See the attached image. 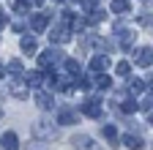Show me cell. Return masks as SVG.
Instances as JSON below:
<instances>
[{
	"label": "cell",
	"mask_w": 153,
	"mask_h": 150,
	"mask_svg": "<svg viewBox=\"0 0 153 150\" xmlns=\"http://www.w3.org/2000/svg\"><path fill=\"white\" fill-rule=\"evenodd\" d=\"M8 93L16 101H25L27 93H30V85L25 82V77H8Z\"/></svg>",
	"instance_id": "obj_1"
},
{
	"label": "cell",
	"mask_w": 153,
	"mask_h": 150,
	"mask_svg": "<svg viewBox=\"0 0 153 150\" xmlns=\"http://www.w3.org/2000/svg\"><path fill=\"white\" fill-rule=\"evenodd\" d=\"M115 35H118V47L120 49H131L134 38H137V33H134L131 27H123V25H115Z\"/></svg>",
	"instance_id": "obj_2"
},
{
	"label": "cell",
	"mask_w": 153,
	"mask_h": 150,
	"mask_svg": "<svg viewBox=\"0 0 153 150\" xmlns=\"http://www.w3.org/2000/svg\"><path fill=\"white\" fill-rule=\"evenodd\" d=\"M63 60V55L57 52V49H47V52H41L38 55V66H41L44 71H49V68H55L57 63Z\"/></svg>",
	"instance_id": "obj_3"
},
{
	"label": "cell",
	"mask_w": 153,
	"mask_h": 150,
	"mask_svg": "<svg viewBox=\"0 0 153 150\" xmlns=\"http://www.w3.org/2000/svg\"><path fill=\"white\" fill-rule=\"evenodd\" d=\"M33 134H36L38 139H55V137H57V126H52L49 120H38V123L33 126Z\"/></svg>",
	"instance_id": "obj_4"
},
{
	"label": "cell",
	"mask_w": 153,
	"mask_h": 150,
	"mask_svg": "<svg viewBox=\"0 0 153 150\" xmlns=\"http://www.w3.org/2000/svg\"><path fill=\"white\" fill-rule=\"evenodd\" d=\"M134 66H140V68L153 66V47H140V49H134Z\"/></svg>",
	"instance_id": "obj_5"
},
{
	"label": "cell",
	"mask_w": 153,
	"mask_h": 150,
	"mask_svg": "<svg viewBox=\"0 0 153 150\" xmlns=\"http://www.w3.org/2000/svg\"><path fill=\"white\" fill-rule=\"evenodd\" d=\"M71 33H74V30H71L68 25H63V22H60L57 27H52V30H49V41H52V44H66V41L71 38Z\"/></svg>",
	"instance_id": "obj_6"
},
{
	"label": "cell",
	"mask_w": 153,
	"mask_h": 150,
	"mask_svg": "<svg viewBox=\"0 0 153 150\" xmlns=\"http://www.w3.org/2000/svg\"><path fill=\"white\" fill-rule=\"evenodd\" d=\"M71 145H74V150H101L99 145H96V139L88 137V134H76Z\"/></svg>",
	"instance_id": "obj_7"
},
{
	"label": "cell",
	"mask_w": 153,
	"mask_h": 150,
	"mask_svg": "<svg viewBox=\"0 0 153 150\" xmlns=\"http://www.w3.org/2000/svg\"><path fill=\"white\" fill-rule=\"evenodd\" d=\"M49 19H52V16L44 14V11L33 14V16H30V27H33V33H44V30L49 27Z\"/></svg>",
	"instance_id": "obj_8"
},
{
	"label": "cell",
	"mask_w": 153,
	"mask_h": 150,
	"mask_svg": "<svg viewBox=\"0 0 153 150\" xmlns=\"http://www.w3.org/2000/svg\"><path fill=\"white\" fill-rule=\"evenodd\" d=\"M82 112H85L88 117H99V115H101V101H99V98H88V101L82 104Z\"/></svg>",
	"instance_id": "obj_9"
},
{
	"label": "cell",
	"mask_w": 153,
	"mask_h": 150,
	"mask_svg": "<svg viewBox=\"0 0 153 150\" xmlns=\"http://www.w3.org/2000/svg\"><path fill=\"white\" fill-rule=\"evenodd\" d=\"M0 147L3 150H19V139H16L14 131H6V134L0 137Z\"/></svg>",
	"instance_id": "obj_10"
},
{
	"label": "cell",
	"mask_w": 153,
	"mask_h": 150,
	"mask_svg": "<svg viewBox=\"0 0 153 150\" xmlns=\"http://www.w3.org/2000/svg\"><path fill=\"white\" fill-rule=\"evenodd\" d=\"M36 104L41 106V109H52V106H55L52 93H47V90H36Z\"/></svg>",
	"instance_id": "obj_11"
},
{
	"label": "cell",
	"mask_w": 153,
	"mask_h": 150,
	"mask_svg": "<svg viewBox=\"0 0 153 150\" xmlns=\"http://www.w3.org/2000/svg\"><path fill=\"white\" fill-rule=\"evenodd\" d=\"M107 66H109V60L104 58V55H93V58H90V71H93V74L107 71Z\"/></svg>",
	"instance_id": "obj_12"
},
{
	"label": "cell",
	"mask_w": 153,
	"mask_h": 150,
	"mask_svg": "<svg viewBox=\"0 0 153 150\" xmlns=\"http://www.w3.org/2000/svg\"><path fill=\"white\" fill-rule=\"evenodd\" d=\"M25 82H27L33 90H38V87L44 85V77H41V71H27V74H25Z\"/></svg>",
	"instance_id": "obj_13"
},
{
	"label": "cell",
	"mask_w": 153,
	"mask_h": 150,
	"mask_svg": "<svg viewBox=\"0 0 153 150\" xmlns=\"http://www.w3.org/2000/svg\"><path fill=\"white\" fill-rule=\"evenodd\" d=\"M19 49H22L25 55H36V38H33V35H22V41H19Z\"/></svg>",
	"instance_id": "obj_14"
},
{
	"label": "cell",
	"mask_w": 153,
	"mask_h": 150,
	"mask_svg": "<svg viewBox=\"0 0 153 150\" xmlns=\"http://www.w3.org/2000/svg\"><path fill=\"white\" fill-rule=\"evenodd\" d=\"M123 145L128 147V150H142L145 145H142V137H137V134H126L123 137Z\"/></svg>",
	"instance_id": "obj_15"
},
{
	"label": "cell",
	"mask_w": 153,
	"mask_h": 150,
	"mask_svg": "<svg viewBox=\"0 0 153 150\" xmlns=\"http://www.w3.org/2000/svg\"><path fill=\"white\" fill-rule=\"evenodd\" d=\"M115 106H118L120 112H123V115H134V112H140V101H120V104H115Z\"/></svg>",
	"instance_id": "obj_16"
},
{
	"label": "cell",
	"mask_w": 153,
	"mask_h": 150,
	"mask_svg": "<svg viewBox=\"0 0 153 150\" xmlns=\"http://www.w3.org/2000/svg\"><path fill=\"white\" fill-rule=\"evenodd\" d=\"M6 71H8V77H25V66L19 63V60H8Z\"/></svg>",
	"instance_id": "obj_17"
},
{
	"label": "cell",
	"mask_w": 153,
	"mask_h": 150,
	"mask_svg": "<svg viewBox=\"0 0 153 150\" xmlns=\"http://www.w3.org/2000/svg\"><path fill=\"white\" fill-rule=\"evenodd\" d=\"M115 14H120V16H126V14H131V6H128V0H112V6H109Z\"/></svg>",
	"instance_id": "obj_18"
},
{
	"label": "cell",
	"mask_w": 153,
	"mask_h": 150,
	"mask_svg": "<svg viewBox=\"0 0 153 150\" xmlns=\"http://www.w3.org/2000/svg\"><path fill=\"white\" fill-rule=\"evenodd\" d=\"M145 90H148V79H134L128 85V93H131V96H142Z\"/></svg>",
	"instance_id": "obj_19"
},
{
	"label": "cell",
	"mask_w": 153,
	"mask_h": 150,
	"mask_svg": "<svg viewBox=\"0 0 153 150\" xmlns=\"http://www.w3.org/2000/svg\"><path fill=\"white\" fill-rule=\"evenodd\" d=\"M74 123H76V115L71 109H63L60 115H57V126H74Z\"/></svg>",
	"instance_id": "obj_20"
},
{
	"label": "cell",
	"mask_w": 153,
	"mask_h": 150,
	"mask_svg": "<svg viewBox=\"0 0 153 150\" xmlns=\"http://www.w3.org/2000/svg\"><path fill=\"white\" fill-rule=\"evenodd\" d=\"M101 137H104V139H109V142H115V139H118V128H115L112 123H107V126L101 128Z\"/></svg>",
	"instance_id": "obj_21"
},
{
	"label": "cell",
	"mask_w": 153,
	"mask_h": 150,
	"mask_svg": "<svg viewBox=\"0 0 153 150\" xmlns=\"http://www.w3.org/2000/svg\"><path fill=\"white\" fill-rule=\"evenodd\" d=\"M96 87H101V90H109V87H112V79L107 77L104 71H101V74H96Z\"/></svg>",
	"instance_id": "obj_22"
},
{
	"label": "cell",
	"mask_w": 153,
	"mask_h": 150,
	"mask_svg": "<svg viewBox=\"0 0 153 150\" xmlns=\"http://www.w3.org/2000/svg\"><path fill=\"white\" fill-rule=\"evenodd\" d=\"M115 71H118V77L128 79V74H131V63H128V60H120L118 66H115Z\"/></svg>",
	"instance_id": "obj_23"
},
{
	"label": "cell",
	"mask_w": 153,
	"mask_h": 150,
	"mask_svg": "<svg viewBox=\"0 0 153 150\" xmlns=\"http://www.w3.org/2000/svg\"><path fill=\"white\" fill-rule=\"evenodd\" d=\"M104 16H107V14H104L101 8H93V11L88 14V22H90V25H99V22H104Z\"/></svg>",
	"instance_id": "obj_24"
},
{
	"label": "cell",
	"mask_w": 153,
	"mask_h": 150,
	"mask_svg": "<svg viewBox=\"0 0 153 150\" xmlns=\"http://www.w3.org/2000/svg\"><path fill=\"white\" fill-rule=\"evenodd\" d=\"M30 11V0H14V14H27Z\"/></svg>",
	"instance_id": "obj_25"
},
{
	"label": "cell",
	"mask_w": 153,
	"mask_h": 150,
	"mask_svg": "<svg viewBox=\"0 0 153 150\" xmlns=\"http://www.w3.org/2000/svg\"><path fill=\"white\" fill-rule=\"evenodd\" d=\"M66 71L71 74V77H76V74H79V63L76 60H66Z\"/></svg>",
	"instance_id": "obj_26"
},
{
	"label": "cell",
	"mask_w": 153,
	"mask_h": 150,
	"mask_svg": "<svg viewBox=\"0 0 153 150\" xmlns=\"http://www.w3.org/2000/svg\"><path fill=\"white\" fill-rule=\"evenodd\" d=\"M140 25H145V27H153V14H140Z\"/></svg>",
	"instance_id": "obj_27"
},
{
	"label": "cell",
	"mask_w": 153,
	"mask_h": 150,
	"mask_svg": "<svg viewBox=\"0 0 153 150\" xmlns=\"http://www.w3.org/2000/svg\"><path fill=\"white\" fill-rule=\"evenodd\" d=\"M140 109H148V112H150V109H153V96H145V98L140 101Z\"/></svg>",
	"instance_id": "obj_28"
},
{
	"label": "cell",
	"mask_w": 153,
	"mask_h": 150,
	"mask_svg": "<svg viewBox=\"0 0 153 150\" xmlns=\"http://www.w3.org/2000/svg\"><path fill=\"white\" fill-rule=\"evenodd\" d=\"M79 3H82V11H85V14H90V11L96 8V0H79Z\"/></svg>",
	"instance_id": "obj_29"
},
{
	"label": "cell",
	"mask_w": 153,
	"mask_h": 150,
	"mask_svg": "<svg viewBox=\"0 0 153 150\" xmlns=\"http://www.w3.org/2000/svg\"><path fill=\"white\" fill-rule=\"evenodd\" d=\"M6 25H8V16H6V11H3V8H0V30H3Z\"/></svg>",
	"instance_id": "obj_30"
},
{
	"label": "cell",
	"mask_w": 153,
	"mask_h": 150,
	"mask_svg": "<svg viewBox=\"0 0 153 150\" xmlns=\"http://www.w3.org/2000/svg\"><path fill=\"white\" fill-rule=\"evenodd\" d=\"M30 6H36V8H41V6H44V0H30Z\"/></svg>",
	"instance_id": "obj_31"
},
{
	"label": "cell",
	"mask_w": 153,
	"mask_h": 150,
	"mask_svg": "<svg viewBox=\"0 0 153 150\" xmlns=\"http://www.w3.org/2000/svg\"><path fill=\"white\" fill-rule=\"evenodd\" d=\"M148 123H150V126H153V112H150V115H148Z\"/></svg>",
	"instance_id": "obj_32"
},
{
	"label": "cell",
	"mask_w": 153,
	"mask_h": 150,
	"mask_svg": "<svg viewBox=\"0 0 153 150\" xmlns=\"http://www.w3.org/2000/svg\"><path fill=\"white\" fill-rule=\"evenodd\" d=\"M55 3H63V0H55Z\"/></svg>",
	"instance_id": "obj_33"
}]
</instances>
